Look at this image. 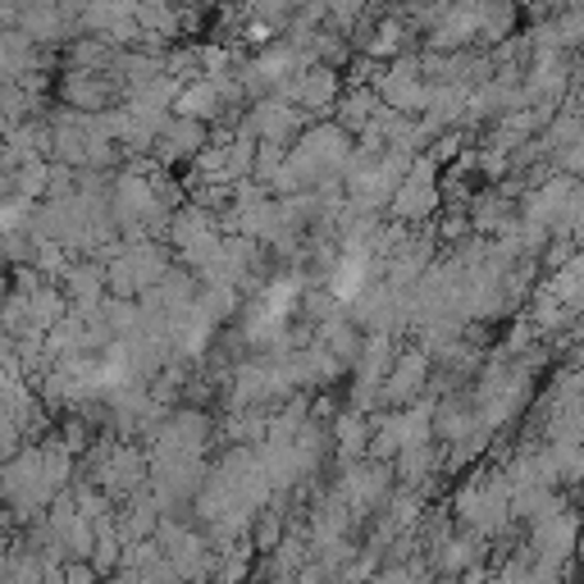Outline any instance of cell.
Returning <instances> with one entry per match:
<instances>
[{
	"instance_id": "obj_11",
	"label": "cell",
	"mask_w": 584,
	"mask_h": 584,
	"mask_svg": "<svg viewBox=\"0 0 584 584\" xmlns=\"http://www.w3.org/2000/svg\"><path fill=\"white\" fill-rule=\"evenodd\" d=\"M316 343H320V348H329L338 361L348 365V361H356V356L365 352V329H356V324H352L343 311H338L333 320H324V324H320Z\"/></svg>"
},
{
	"instance_id": "obj_26",
	"label": "cell",
	"mask_w": 584,
	"mask_h": 584,
	"mask_svg": "<svg viewBox=\"0 0 584 584\" xmlns=\"http://www.w3.org/2000/svg\"><path fill=\"white\" fill-rule=\"evenodd\" d=\"M575 548H580V558H584V535H580V539H575Z\"/></svg>"
},
{
	"instance_id": "obj_27",
	"label": "cell",
	"mask_w": 584,
	"mask_h": 584,
	"mask_svg": "<svg viewBox=\"0 0 584 584\" xmlns=\"http://www.w3.org/2000/svg\"><path fill=\"white\" fill-rule=\"evenodd\" d=\"M183 5H206V0H183Z\"/></svg>"
},
{
	"instance_id": "obj_12",
	"label": "cell",
	"mask_w": 584,
	"mask_h": 584,
	"mask_svg": "<svg viewBox=\"0 0 584 584\" xmlns=\"http://www.w3.org/2000/svg\"><path fill=\"white\" fill-rule=\"evenodd\" d=\"M379 106H384V101L375 97V87H356L352 97L338 101V129L361 137L365 129H371V119H375V110H379Z\"/></svg>"
},
{
	"instance_id": "obj_6",
	"label": "cell",
	"mask_w": 584,
	"mask_h": 584,
	"mask_svg": "<svg viewBox=\"0 0 584 584\" xmlns=\"http://www.w3.org/2000/svg\"><path fill=\"white\" fill-rule=\"evenodd\" d=\"M59 293H65L69 311H97V306L110 297L106 265L101 261H69V269L59 274Z\"/></svg>"
},
{
	"instance_id": "obj_23",
	"label": "cell",
	"mask_w": 584,
	"mask_h": 584,
	"mask_svg": "<svg viewBox=\"0 0 584 584\" xmlns=\"http://www.w3.org/2000/svg\"><path fill=\"white\" fill-rule=\"evenodd\" d=\"M242 37H247L252 46H269V37H274V27H269V23H261V19H252L247 27H242Z\"/></svg>"
},
{
	"instance_id": "obj_15",
	"label": "cell",
	"mask_w": 584,
	"mask_h": 584,
	"mask_svg": "<svg viewBox=\"0 0 584 584\" xmlns=\"http://www.w3.org/2000/svg\"><path fill=\"white\" fill-rule=\"evenodd\" d=\"M403 42H407L403 23H397V19H384V23L375 27V37H365V59H397V55H403Z\"/></svg>"
},
{
	"instance_id": "obj_21",
	"label": "cell",
	"mask_w": 584,
	"mask_h": 584,
	"mask_svg": "<svg viewBox=\"0 0 584 584\" xmlns=\"http://www.w3.org/2000/svg\"><path fill=\"white\" fill-rule=\"evenodd\" d=\"M558 165L566 169V178H575V174H584V137L558 151Z\"/></svg>"
},
{
	"instance_id": "obj_25",
	"label": "cell",
	"mask_w": 584,
	"mask_h": 584,
	"mask_svg": "<svg viewBox=\"0 0 584 584\" xmlns=\"http://www.w3.org/2000/svg\"><path fill=\"white\" fill-rule=\"evenodd\" d=\"M5 297H10V265L0 261V301H5Z\"/></svg>"
},
{
	"instance_id": "obj_17",
	"label": "cell",
	"mask_w": 584,
	"mask_h": 584,
	"mask_svg": "<svg viewBox=\"0 0 584 584\" xmlns=\"http://www.w3.org/2000/svg\"><path fill=\"white\" fill-rule=\"evenodd\" d=\"M301 306H306V316H316L320 324L338 316V297H333L329 288H311V293H306V297H301Z\"/></svg>"
},
{
	"instance_id": "obj_20",
	"label": "cell",
	"mask_w": 584,
	"mask_h": 584,
	"mask_svg": "<svg viewBox=\"0 0 584 584\" xmlns=\"http://www.w3.org/2000/svg\"><path fill=\"white\" fill-rule=\"evenodd\" d=\"M59 584H101V575L91 571V562H65L59 566Z\"/></svg>"
},
{
	"instance_id": "obj_10",
	"label": "cell",
	"mask_w": 584,
	"mask_h": 584,
	"mask_svg": "<svg viewBox=\"0 0 584 584\" xmlns=\"http://www.w3.org/2000/svg\"><path fill=\"white\" fill-rule=\"evenodd\" d=\"M439 461H443V443H416V448H403L393 461V480L403 488H425L429 475H439Z\"/></svg>"
},
{
	"instance_id": "obj_2",
	"label": "cell",
	"mask_w": 584,
	"mask_h": 584,
	"mask_svg": "<svg viewBox=\"0 0 584 584\" xmlns=\"http://www.w3.org/2000/svg\"><path fill=\"white\" fill-rule=\"evenodd\" d=\"M333 494L348 503L352 516L375 511V507H384L388 494H393V466H384V461H371V456H361V461H352V466L343 471V480H338Z\"/></svg>"
},
{
	"instance_id": "obj_4",
	"label": "cell",
	"mask_w": 584,
	"mask_h": 584,
	"mask_svg": "<svg viewBox=\"0 0 584 584\" xmlns=\"http://www.w3.org/2000/svg\"><path fill=\"white\" fill-rule=\"evenodd\" d=\"M119 82H110L106 74H78V69H65V78H59L55 97L65 110H78V114H106L110 101L119 97Z\"/></svg>"
},
{
	"instance_id": "obj_9",
	"label": "cell",
	"mask_w": 584,
	"mask_h": 584,
	"mask_svg": "<svg viewBox=\"0 0 584 584\" xmlns=\"http://www.w3.org/2000/svg\"><path fill=\"white\" fill-rule=\"evenodd\" d=\"M371 434H375V425L365 420V411H356V407H348V411H338L333 416V452L343 456V466H352V461H361L365 456V448H371Z\"/></svg>"
},
{
	"instance_id": "obj_16",
	"label": "cell",
	"mask_w": 584,
	"mask_h": 584,
	"mask_svg": "<svg viewBox=\"0 0 584 584\" xmlns=\"http://www.w3.org/2000/svg\"><path fill=\"white\" fill-rule=\"evenodd\" d=\"M33 206L27 197H10L5 206H0V238H14V233H27V224H33Z\"/></svg>"
},
{
	"instance_id": "obj_3",
	"label": "cell",
	"mask_w": 584,
	"mask_h": 584,
	"mask_svg": "<svg viewBox=\"0 0 584 584\" xmlns=\"http://www.w3.org/2000/svg\"><path fill=\"white\" fill-rule=\"evenodd\" d=\"M425 384H429V352H420V348L397 352V356H393V365H388V375H384V384H379L375 407L403 411V407L420 403Z\"/></svg>"
},
{
	"instance_id": "obj_7",
	"label": "cell",
	"mask_w": 584,
	"mask_h": 584,
	"mask_svg": "<svg viewBox=\"0 0 584 584\" xmlns=\"http://www.w3.org/2000/svg\"><path fill=\"white\" fill-rule=\"evenodd\" d=\"M284 101L297 106V110H306V114H324V110H333V106H338V69H329V65H311L306 74L293 78V87L284 91Z\"/></svg>"
},
{
	"instance_id": "obj_19",
	"label": "cell",
	"mask_w": 584,
	"mask_h": 584,
	"mask_svg": "<svg viewBox=\"0 0 584 584\" xmlns=\"http://www.w3.org/2000/svg\"><path fill=\"white\" fill-rule=\"evenodd\" d=\"M23 448H27V443H23V434H19V425H14V420H0V466H5V461H14Z\"/></svg>"
},
{
	"instance_id": "obj_24",
	"label": "cell",
	"mask_w": 584,
	"mask_h": 584,
	"mask_svg": "<svg viewBox=\"0 0 584 584\" xmlns=\"http://www.w3.org/2000/svg\"><path fill=\"white\" fill-rule=\"evenodd\" d=\"M10 197H19V192H14V165L0 161V206H5Z\"/></svg>"
},
{
	"instance_id": "obj_5",
	"label": "cell",
	"mask_w": 584,
	"mask_h": 584,
	"mask_svg": "<svg viewBox=\"0 0 584 584\" xmlns=\"http://www.w3.org/2000/svg\"><path fill=\"white\" fill-rule=\"evenodd\" d=\"M238 97L233 82H210V78H197V82H183L178 97H174V114L178 119H197V124H214L224 114V101Z\"/></svg>"
},
{
	"instance_id": "obj_18",
	"label": "cell",
	"mask_w": 584,
	"mask_h": 584,
	"mask_svg": "<svg viewBox=\"0 0 584 584\" xmlns=\"http://www.w3.org/2000/svg\"><path fill=\"white\" fill-rule=\"evenodd\" d=\"M456 156H461V129L439 133V137H434V146H429V161H434V165H452Z\"/></svg>"
},
{
	"instance_id": "obj_22",
	"label": "cell",
	"mask_w": 584,
	"mask_h": 584,
	"mask_svg": "<svg viewBox=\"0 0 584 584\" xmlns=\"http://www.w3.org/2000/svg\"><path fill=\"white\" fill-rule=\"evenodd\" d=\"M416 575H420V566H411V571L407 566H379L365 584H411Z\"/></svg>"
},
{
	"instance_id": "obj_14",
	"label": "cell",
	"mask_w": 584,
	"mask_h": 584,
	"mask_svg": "<svg viewBox=\"0 0 584 584\" xmlns=\"http://www.w3.org/2000/svg\"><path fill=\"white\" fill-rule=\"evenodd\" d=\"M284 530H288V520H284L279 503H274V507H261L256 520H252V543H256V552H274V548L284 543Z\"/></svg>"
},
{
	"instance_id": "obj_13",
	"label": "cell",
	"mask_w": 584,
	"mask_h": 584,
	"mask_svg": "<svg viewBox=\"0 0 584 584\" xmlns=\"http://www.w3.org/2000/svg\"><path fill=\"white\" fill-rule=\"evenodd\" d=\"M46 188H51V161H46V156L14 165V192H19V197H27V201H46Z\"/></svg>"
},
{
	"instance_id": "obj_1",
	"label": "cell",
	"mask_w": 584,
	"mask_h": 584,
	"mask_svg": "<svg viewBox=\"0 0 584 584\" xmlns=\"http://www.w3.org/2000/svg\"><path fill=\"white\" fill-rule=\"evenodd\" d=\"M439 165L429 161V156H416L407 178H403V188L393 192L388 210H393V220L397 224H411V220H429L439 206H443V188H439Z\"/></svg>"
},
{
	"instance_id": "obj_8",
	"label": "cell",
	"mask_w": 584,
	"mask_h": 584,
	"mask_svg": "<svg viewBox=\"0 0 584 584\" xmlns=\"http://www.w3.org/2000/svg\"><path fill=\"white\" fill-rule=\"evenodd\" d=\"M156 146H161V161H165V165L197 161L201 151L210 146V129L197 124V119H178V114H169V119H165V129H161V137H156Z\"/></svg>"
}]
</instances>
